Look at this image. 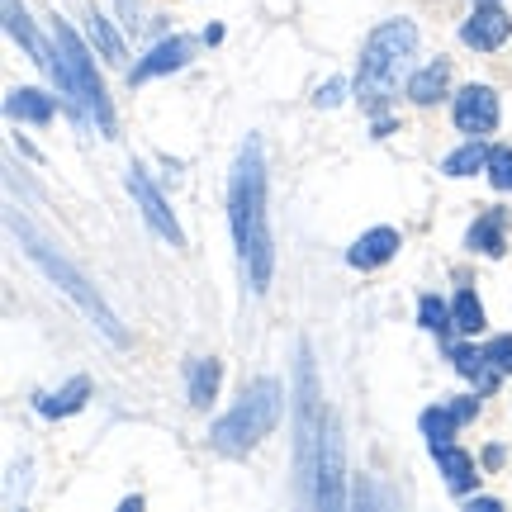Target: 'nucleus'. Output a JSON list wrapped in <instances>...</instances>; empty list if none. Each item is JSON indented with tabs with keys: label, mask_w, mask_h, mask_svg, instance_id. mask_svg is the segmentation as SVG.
Masks as SVG:
<instances>
[{
	"label": "nucleus",
	"mask_w": 512,
	"mask_h": 512,
	"mask_svg": "<svg viewBox=\"0 0 512 512\" xmlns=\"http://www.w3.org/2000/svg\"><path fill=\"white\" fill-rule=\"evenodd\" d=\"M228 209H233V238H238L242 275L256 294L271 285V233H266V166H261V143H242L238 171H233V190H228Z\"/></svg>",
	"instance_id": "f257e3e1"
},
{
	"label": "nucleus",
	"mask_w": 512,
	"mask_h": 512,
	"mask_svg": "<svg viewBox=\"0 0 512 512\" xmlns=\"http://www.w3.org/2000/svg\"><path fill=\"white\" fill-rule=\"evenodd\" d=\"M418 48V29L413 19H384L380 29L366 38V57H361V81H356V100L366 114H384L389 100L403 91V72L408 57Z\"/></svg>",
	"instance_id": "f03ea898"
},
{
	"label": "nucleus",
	"mask_w": 512,
	"mask_h": 512,
	"mask_svg": "<svg viewBox=\"0 0 512 512\" xmlns=\"http://www.w3.org/2000/svg\"><path fill=\"white\" fill-rule=\"evenodd\" d=\"M280 422V384L256 380L238 399V408L228 418L214 422V451L223 456H247L261 437H271V427Z\"/></svg>",
	"instance_id": "7ed1b4c3"
},
{
	"label": "nucleus",
	"mask_w": 512,
	"mask_h": 512,
	"mask_svg": "<svg viewBox=\"0 0 512 512\" xmlns=\"http://www.w3.org/2000/svg\"><path fill=\"white\" fill-rule=\"evenodd\" d=\"M294 413H299V456H294V470H299V494L313 508L318 498V456H323V432H328V413L318 403V370H313L309 347L299 351V399H294Z\"/></svg>",
	"instance_id": "20e7f679"
},
{
	"label": "nucleus",
	"mask_w": 512,
	"mask_h": 512,
	"mask_svg": "<svg viewBox=\"0 0 512 512\" xmlns=\"http://www.w3.org/2000/svg\"><path fill=\"white\" fill-rule=\"evenodd\" d=\"M57 53H62V62H57V86L72 95L81 110L91 114L95 124H100V133L105 138H114V110H110V95H105V86H100V76H95V62L91 53H86V43L57 19Z\"/></svg>",
	"instance_id": "39448f33"
},
{
	"label": "nucleus",
	"mask_w": 512,
	"mask_h": 512,
	"mask_svg": "<svg viewBox=\"0 0 512 512\" xmlns=\"http://www.w3.org/2000/svg\"><path fill=\"white\" fill-rule=\"evenodd\" d=\"M10 223H15V233H19V238L29 242V256H34L38 266H43L48 275H53L57 285H62L67 294H72V299L81 304V309L91 313V318H95V328H105V332L114 337V342H124V328H119V318H114L110 304L100 299V290H91V280H86L81 271H72V266H67V261H62V256L53 252V242H43V238H38V233H34V228H29L24 219H19V214H10Z\"/></svg>",
	"instance_id": "423d86ee"
},
{
	"label": "nucleus",
	"mask_w": 512,
	"mask_h": 512,
	"mask_svg": "<svg viewBox=\"0 0 512 512\" xmlns=\"http://www.w3.org/2000/svg\"><path fill=\"white\" fill-rule=\"evenodd\" d=\"M342 437H337V422L328 418V432H323V456H318V498L313 508H342Z\"/></svg>",
	"instance_id": "0eeeda50"
},
{
	"label": "nucleus",
	"mask_w": 512,
	"mask_h": 512,
	"mask_svg": "<svg viewBox=\"0 0 512 512\" xmlns=\"http://www.w3.org/2000/svg\"><path fill=\"white\" fill-rule=\"evenodd\" d=\"M494 124H498V95L489 86H465L456 95V128L470 133V138H484V133H494Z\"/></svg>",
	"instance_id": "6e6552de"
},
{
	"label": "nucleus",
	"mask_w": 512,
	"mask_h": 512,
	"mask_svg": "<svg viewBox=\"0 0 512 512\" xmlns=\"http://www.w3.org/2000/svg\"><path fill=\"white\" fill-rule=\"evenodd\" d=\"M128 190H133V200H138V209H143V219L152 223V228H157V233H162L166 242H176V247H181V223L171 219L166 200L157 195V190H152L147 171H138V166H133V171H128Z\"/></svg>",
	"instance_id": "1a4fd4ad"
},
{
	"label": "nucleus",
	"mask_w": 512,
	"mask_h": 512,
	"mask_svg": "<svg viewBox=\"0 0 512 512\" xmlns=\"http://www.w3.org/2000/svg\"><path fill=\"white\" fill-rule=\"evenodd\" d=\"M512 34V19L498 10V5H479L475 15L465 19V29H460V38L470 43V48H479V53H494V48H503Z\"/></svg>",
	"instance_id": "9d476101"
},
{
	"label": "nucleus",
	"mask_w": 512,
	"mask_h": 512,
	"mask_svg": "<svg viewBox=\"0 0 512 512\" xmlns=\"http://www.w3.org/2000/svg\"><path fill=\"white\" fill-rule=\"evenodd\" d=\"M185 57H190V38H166V43H157V48L128 72V81L138 86V81H152V76H162V72H176V67H185Z\"/></svg>",
	"instance_id": "9b49d317"
},
{
	"label": "nucleus",
	"mask_w": 512,
	"mask_h": 512,
	"mask_svg": "<svg viewBox=\"0 0 512 512\" xmlns=\"http://www.w3.org/2000/svg\"><path fill=\"white\" fill-rule=\"evenodd\" d=\"M394 252H399V233H394V228H370L366 238L347 252V261L356 271H375V266H384Z\"/></svg>",
	"instance_id": "f8f14e48"
},
{
	"label": "nucleus",
	"mask_w": 512,
	"mask_h": 512,
	"mask_svg": "<svg viewBox=\"0 0 512 512\" xmlns=\"http://www.w3.org/2000/svg\"><path fill=\"white\" fill-rule=\"evenodd\" d=\"M5 24H10V34H15L19 43L29 48V57H34L38 67H43V72H48V76H57V62H53V57H48V48L38 43L34 24H29V15H24V5H19V0H5Z\"/></svg>",
	"instance_id": "ddd939ff"
},
{
	"label": "nucleus",
	"mask_w": 512,
	"mask_h": 512,
	"mask_svg": "<svg viewBox=\"0 0 512 512\" xmlns=\"http://www.w3.org/2000/svg\"><path fill=\"white\" fill-rule=\"evenodd\" d=\"M446 81H451V67H446V62H427V67L408 81V95H413L418 105H437L441 95H446Z\"/></svg>",
	"instance_id": "4468645a"
},
{
	"label": "nucleus",
	"mask_w": 512,
	"mask_h": 512,
	"mask_svg": "<svg viewBox=\"0 0 512 512\" xmlns=\"http://www.w3.org/2000/svg\"><path fill=\"white\" fill-rule=\"evenodd\" d=\"M503 223H508V214H503V209H489V214L470 228V247L484 256H503V247H508V242H503Z\"/></svg>",
	"instance_id": "2eb2a0df"
},
{
	"label": "nucleus",
	"mask_w": 512,
	"mask_h": 512,
	"mask_svg": "<svg viewBox=\"0 0 512 512\" xmlns=\"http://www.w3.org/2000/svg\"><path fill=\"white\" fill-rule=\"evenodd\" d=\"M432 456L441 460V475H446V484L456 489V494H465L470 484H475V460L465 456V451H456V446H441V451H432Z\"/></svg>",
	"instance_id": "dca6fc26"
},
{
	"label": "nucleus",
	"mask_w": 512,
	"mask_h": 512,
	"mask_svg": "<svg viewBox=\"0 0 512 512\" xmlns=\"http://www.w3.org/2000/svg\"><path fill=\"white\" fill-rule=\"evenodd\" d=\"M456 427H460V418H456V408H451V403H446V408H427V413H422V437H427V446H432V451L451 446Z\"/></svg>",
	"instance_id": "f3484780"
},
{
	"label": "nucleus",
	"mask_w": 512,
	"mask_h": 512,
	"mask_svg": "<svg viewBox=\"0 0 512 512\" xmlns=\"http://www.w3.org/2000/svg\"><path fill=\"white\" fill-rule=\"evenodd\" d=\"M91 399V380H72L62 394H38V413L48 418H62V413H76L81 403Z\"/></svg>",
	"instance_id": "a211bd4d"
},
{
	"label": "nucleus",
	"mask_w": 512,
	"mask_h": 512,
	"mask_svg": "<svg viewBox=\"0 0 512 512\" xmlns=\"http://www.w3.org/2000/svg\"><path fill=\"white\" fill-rule=\"evenodd\" d=\"M5 110L15 114V119H29V124H48L53 119V100L43 91H15L5 100Z\"/></svg>",
	"instance_id": "6ab92c4d"
},
{
	"label": "nucleus",
	"mask_w": 512,
	"mask_h": 512,
	"mask_svg": "<svg viewBox=\"0 0 512 512\" xmlns=\"http://www.w3.org/2000/svg\"><path fill=\"white\" fill-rule=\"evenodd\" d=\"M219 361H195L190 366V403L195 408H209L214 403V389H219Z\"/></svg>",
	"instance_id": "aec40b11"
},
{
	"label": "nucleus",
	"mask_w": 512,
	"mask_h": 512,
	"mask_svg": "<svg viewBox=\"0 0 512 512\" xmlns=\"http://www.w3.org/2000/svg\"><path fill=\"white\" fill-rule=\"evenodd\" d=\"M475 171H489V147L479 143V138L446 157V176H475Z\"/></svg>",
	"instance_id": "412c9836"
},
{
	"label": "nucleus",
	"mask_w": 512,
	"mask_h": 512,
	"mask_svg": "<svg viewBox=\"0 0 512 512\" xmlns=\"http://www.w3.org/2000/svg\"><path fill=\"white\" fill-rule=\"evenodd\" d=\"M451 313H456V328L460 332H479L484 328V304L475 299V290H460L451 299Z\"/></svg>",
	"instance_id": "4be33fe9"
},
{
	"label": "nucleus",
	"mask_w": 512,
	"mask_h": 512,
	"mask_svg": "<svg viewBox=\"0 0 512 512\" xmlns=\"http://www.w3.org/2000/svg\"><path fill=\"white\" fill-rule=\"evenodd\" d=\"M418 318H422V328H427V332H441V337H451V328H456V313L446 309L437 294H427V299H422Z\"/></svg>",
	"instance_id": "5701e85b"
},
{
	"label": "nucleus",
	"mask_w": 512,
	"mask_h": 512,
	"mask_svg": "<svg viewBox=\"0 0 512 512\" xmlns=\"http://www.w3.org/2000/svg\"><path fill=\"white\" fill-rule=\"evenodd\" d=\"M91 38H95V48L110 57V62H124V38L114 34V24L105 15H91Z\"/></svg>",
	"instance_id": "b1692460"
},
{
	"label": "nucleus",
	"mask_w": 512,
	"mask_h": 512,
	"mask_svg": "<svg viewBox=\"0 0 512 512\" xmlns=\"http://www.w3.org/2000/svg\"><path fill=\"white\" fill-rule=\"evenodd\" d=\"M489 181L498 190H512V147H494L489 152Z\"/></svg>",
	"instance_id": "393cba45"
},
{
	"label": "nucleus",
	"mask_w": 512,
	"mask_h": 512,
	"mask_svg": "<svg viewBox=\"0 0 512 512\" xmlns=\"http://www.w3.org/2000/svg\"><path fill=\"white\" fill-rule=\"evenodd\" d=\"M484 356H489L503 375H512V337H494V342L484 347Z\"/></svg>",
	"instance_id": "a878e982"
},
{
	"label": "nucleus",
	"mask_w": 512,
	"mask_h": 512,
	"mask_svg": "<svg viewBox=\"0 0 512 512\" xmlns=\"http://www.w3.org/2000/svg\"><path fill=\"white\" fill-rule=\"evenodd\" d=\"M342 95H347V86H342V81H328V86H318L313 100H318L323 110H332V105H342Z\"/></svg>",
	"instance_id": "bb28decb"
},
{
	"label": "nucleus",
	"mask_w": 512,
	"mask_h": 512,
	"mask_svg": "<svg viewBox=\"0 0 512 512\" xmlns=\"http://www.w3.org/2000/svg\"><path fill=\"white\" fill-rule=\"evenodd\" d=\"M484 465H489V470H498V465H503V446H489V456H484Z\"/></svg>",
	"instance_id": "cd10ccee"
},
{
	"label": "nucleus",
	"mask_w": 512,
	"mask_h": 512,
	"mask_svg": "<svg viewBox=\"0 0 512 512\" xmlns=\"http://www.w3.org/2000/svg\"><path fill=\"white\" fill-rule=\"evenodd\" d=\"M470 512H498V503H494V498H475V503H470Z\"/></svg>",
	"instance_id": "c85d7f7f"
},
{
	"label": "nucleus",
	"mask_w": 512,
	"mask_h": 512,
	"mask_svg": "<svg viewBox=\"0 0 512 512\" xmlns=\"http://www.w3.org/2000/svg\"><path fill=\"white\" fill-rule=\"evenodd\" d=\"M475 5H498V0H475Z\"/></svg>",
	"instance_id": "c756f323"
}]
</instances>
